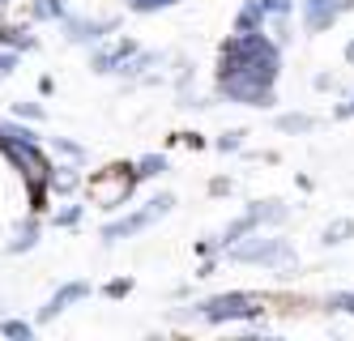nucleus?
Wrapping results in <instances>:
<instances>
[{"mask_svg": "<svg viewBox=\"0 0 354 341\" xmlns=\"http://www.w3.org/2000/svg\"><path fill=\"white\" fill-rule=\"evenodd\" d=\"M346 116H354V98H350V102H342V107H337V120H346Z\"/></svg>", "mask_w": 354, "mask_h": 341, "instance_id": "6", "label": "nucleus"}, {"mask_svg": "<svg viewBox=\"0 0 354 341\" xmlns=\"http://www.w3.org/2000/svg\"><path fill=\"white\" fill-rule=\"evenodd\" d=\"M277 128H282V133H308L312 120L308 116H282V120H277Z\"/></svg>", "mask_w": 354, "mask_h": 341, "instance_id": "4", "label": "nucleus"}, {"mask_svg": "<svg viewBox=\"0 0 354 341\" xmlns=\"http://www.w3.org/2000/svg\"><path fill=\"white\" fill-rule=\"evenodd\" d=\"M333 307H337V311H354V295H342V299H333Z\"/></svg>", "mask_w": 354, "mask_h": 341, "instance_id": "5", "label": "nucleus"}, {"mask_svg": "<svg viewBox=\"0 0 354 341\" xmlns=\"http://www.w3.org/2000/svg\"><path fill=\"white\" fill-rule=\"evenodd\" d=\"M350 234H354V222H350V218H337V222L324 226V243H328V248H333V243H346Z\"/></svg>", "mask_w": 354, "mask_h": 341, "instance_id": "3", "label": "nucleus"}, {"mask_svg": "<svg viewBox=\"0 0 354 341\" xmlns=\"http://www.w3.org/2000/svg\"><path fill=\"white\" fill-rule=\"evenodd\" d=\"M239 260H269V265H282V269H295V252L286 248V243H265V248H239L235 252Z\"/></svg>", "mask_w": 354, "mask_h": 341, "instance_id": "1", "label": "nucleus"}, {"mask_svg": "<svg viewBox=\"0 0 354 341\" xmlns=\"http://www.w3.org/2000/svg\"><path fill=\"white\" fill-rule=\"evenodd\" d=\"M354 0H308V30H324L337 13H346Z\"/></svg>", "mask_w": 354, "mask_h": 341, "instance_id": "2", "label": "nucleus"}, {"mask_svg": "<svg viewBox=\"0 0 354 341\" xmlns=\"http://www.w3.org/2000/svg\"><path fill=\"white\" fill-rule=\"evenodd\" d=\"M346 60H350V64H354V43H350V47H346Z\"/></svg>", "mask_w": 354, "mask_h": 341, "instance_id": "7", "label": "nucleus"}]
</instances>
